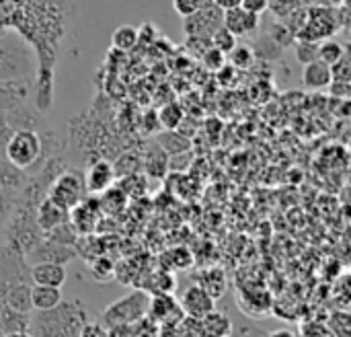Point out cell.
I'll use <instances>...</instances> for the list:
<instances>
[{
	"label": "cell",
	"mask_w": 351,
	"mask_h": 337,
	"mask_svg": "<svg viewBox=\"0 0 351 337\" xmlns=\"http://www.w3.org/2000/svg\"><path fill=\"white\" fill-rule=\"evenodd\" d=\"M343 58H346V47H343L341 43L331 41V39H327V41H323V43H321L319 60L327 62L329 66H335V64H339Z\"/></svg>",
	"instance_id": "83f0119b"
},
{
	"label": "cell",
	"mask_w": 351,
	"mask_h": 337,
	"mask_svg": "<svg viewBox=\"0 0 351 337\" xmlns=\"http://www.w3.org/2000/svg\"><path fill=\"white\" fill-rule=\"evenodd\" d=\"M16 202H19V191L0 187V222H6L12 216Z\"/></svg>",
	"instance_id": "4dcf8cb0"
},
{
	"label": "cell",
	"mask_w": 351,
	"mask_h": 337,
	"mask_svg": "<svg viewBox=\"0 0 351 337\" xmlns=\"http://www.w3.org/2000/svg\"><path fill=\"white\" fill-rule=\"evenodd\" d=\"M35 220H37V226L41 229V233H49L51 229L64 224L70 220V210L58 206L53 200H49L47 196L37 204L35 208Z\"/></svg>",
	"instance_id": "7c38bea8"
},
{
	"label": "cell",
	"mask_w": 351,
	"mask_h": 337,
	"mask_svg": "<svg viewBox=\"0 0 351 337\" xmlns=\"http://www.w3.org/2000/svg\"><path fill=\"white\" fill-rule=\"evenodd\" d=\"M58 305H62V292L60 288L53 286H41V284H33L31 286V307L37 313H45L56 309Z\"/></svg>",
	"instance_id": "d6986e66"
},
{
	"label": "cell",
	"mask_w": 351,
	"mask_h": 337,
	"mask_svg": "<svg viewBox=\"0 0 351 337\" xmlns=\"http://www.w3.org/2000/svg\"><path fill=\"white\" fill-rule=\"evenodd\" d=\"M220 10H230V8H237L243 4V0H212Z\"/></svg>",
	"instance_id": "f35d334b"
},
{
	"label": "cell",
	"mask_w": 351,
	"mask_h": 337,
	"mask_svg": "<svg viewBox=\"0 0 351 337\" xmlns=\"http://www.w3.org/2000/svg\"><path fill=\"white\" fill-rule=\"evenodd\" d=\"M210 41H212V45H214L216 49H220L222 54H230V51L239 45V37L232 35L224 25L218 27V29L214 31V35L210 37Z\"/></svg>",
	"instance_id": "4316f807"
},
{
	"label": "cell",
	"mask_w": 351,
	"mask_h": 337,
	"mask_svg": "<svg viewBox=\"0 0 351 337\" xmlns=\"http://www.w3.org/2000/svg\"><path fill=\"white\" fill-rule=\"evenodd\" d=\"M269 35H271V39H274L280 47H286V45H290V43H292V35H294V31H290V29H288V25L276 23V25H274V29L269 31Z\"/></svg>",
	"instance_id": "d590c367"
},
{
	"label": "cell",
	"mask_w": 351,
	"mask_h": 337,
	"mask_svg": "<svg viewBox=\"0 0 351 337\" xmlns=\"http://www.w3.org/2000/svg\"><path fill=\"white\" fill-rule=\"evenodd\" d=\"M31 327V313H19L8 307H0V332L14 334V332H29Z\"/></svg>",
	"instance_id": "44dd1931"
},
{
	"label": "cell",
	"mask_w": 351,
	"mask_h": 337,
	"mask_svg": "<svg viewBox=\"0 0 351 337\" xmlns=\"http://www.w3.org/2000/svg\"><path fill=\"white\" fill-rule=\"evenodd\" d=\"M86 194H88V189L84 183V177L76 171L60 173L58 177L51 179V183L47 187V198L66 210L76 208L86 198Z\"/></svg>",
	"instance_id": "5b68a950"
},
{
	"label": "cell",
	"mask_w": 351,
	"mask_h": 337,
	"mask_svg": "<svg viewBox=\"0 0 351 337\" xmlns=\"http://www.w3.org/2000/svg\"><path fill=\"white\" fill-rule=\"evenodd\" d=\"M146 288H148L150 297H154V294H171L175 290V278L169 272L160 270V272L152 274L150 284Z\"/></svg>",
	"instance_id": "484cf974"
},
{
	"label": "cell",
	"mask_w": 351,
	"mask_h": 337,
	"mask_svg": "<svg viewBox=\"0 0 351 337\" xmlns=\"http://www.w3.org/2000/svg\"><path fill=\"white\" fill-rule=\"evenodd\" d=\"M29 70V54L0 47V80H12Z\"/></svg>",
	"instance_id": "e0dca14e"
},
{
	"label": "cell",
	"mask_w": 351,
	"mask_h": 337,
	"mask_svg": "<svg viewBox=\"0 0 351 337\" xmlns=\"http://www.w3.org/2000/svg\"><path fill=\"white\" fill-rule=\"evenodd\" d=\"M158 121H160V126L165 130L175 132L181 126V121H183V109H181V105L179 103H167V105H162L160 111H158Z\"/></svg>",
	"instance_id": "cb8c5ba5"
},
{
	"label": "cell",
	"mask_w": 351,
	"mask_h": 337,
	"mask_svg": "<svg viewBox=\"0 0 351 337\" xmlns=\"http://www.w3.org/2000/svg\"><path fill=\"white\" fill-rule=\"evenodd\" d=\"M237 305L243 309L245 315L249 317H267L271 313V299L265 290H241L237 294Z\"/></svg>",
	"instance_id": "4fadbf2b"
},
{
	"label": "cell",
	"mask_w": 351,
	"mask_h": 337,
	"mask_svg": "<svg viewBox=\"0 0 351 337\" xmlns=\"http://www.w3.org/2000/svg\"><path fill=\"white\" fill-rule=\"evenodd\" d=\"M222 25H224V10H220L212 0L202 10H197L195 14L183 19V31L189 37L210 39L214 35V31Z\"/></svg>",
	"instance_id": "8992f818"
},
{
	"label": "cell",
	"mask_w": 351,
	"mask_h": 337,
	"mask_svg": "<svg viewBox=\"0 0 351 337\" xmlns=\"http://www.w3.org/2000/svg\"><path fill=\"white\" fill-rule=\"evenodd\" d=\"M43 237L49 239V241H56L60 245H66V247H74L78 243V233H76V229L72 226L70 220L64 222V224H60V226H56V229H51Z\"/></svg>",
	"instance_id": "d4e9b609"
},
{
	"label": "cell",
	"mask_w": 351,
	"mask_h": 337,
	"mask_svg": "<svg viewBox=\"0 0 351 337\" xmlns=\"http://www.w3.org/2000/svg\"><path fill=\"white\" fill-rule=\"evenodd\" d=\"M179 305H181L185 317L199 321L202 317H206L208 313H212V311L216 309V299L210 297L202 286L193 284V286H189V288L183 292Z\"/></svg>",
	"instance_id": "ba28073f"
},
{
	"label": "cell",
	"mask_w": 351,
	"mask_h": 337,
	"mask_svg": "<svg viewBox=\"0 0 351 337\" xmlns=\"http://www.w3.org/2000/svg\"><path fill=\"white\" fill-rule=\"evenodd\" d=\"M31 264L8 245H0V307L31 313Z\"/></svg>",
	"instance_id": "6da1fadb"
},
{
	"label": "cell",
	"mask_w": 351,
	"mask_h": 337,
	"mask_svg": "<svg viewBox=\"0 0 351 337\" xmlns=\"http://www.w3.org/2000/svg\"><path fill=\"white\" fill-rule=\"evenodd\" d=\"M206 4H210V0H173V8L181 19H187V16L195 14Z\"/></svg>",
	"instance_id": "d6a6232c"
},
{
	"label": "cell",
	"mask_w": 351,
	"mask_h": 337,
	"mask_svg": "<svg viewBox=\"0 0 351 337\" xmlns=\"http://www.w3.org/2000/svg\"><path fill=\"white\" fill-rule=\"evenodd\" d=\"M25 181H27V177H25V173L21 169H16L8 161L0 159V187L21 191L23 185H25Z\"/></svg>",
	"instance_id": "603a6c76"
},
{
	"label": "cell",
	"mask_w": 351,
	"mask_h": 337,
	"mask_svg": "<svg viewBox=\"0 0 351 337\" xmlns=\"http://www.w3.org/2000/svg\"><path fill=\"white\" fill-rule=\"evenodd\" d=\"M148 315H150V319H154L156 323L167 325V327L169 325L177 327V323L185 317L181 305L175 301L173 294H154V297H150Z\"/></svg>",
	"instance_id": "52a82bcc"
},
{
	"label": "cell",
	"mask_w": 351,
	"mask_h": 337,
	"mask_svg": "<svg viewBox=\"0 0 351 337\" xmlns=\"http://www.w3.org/2000/svg\"><path fill=\"white\" fill-rule=\"evenodd\" d=\"M31 280L33 284L62 288L68 280V272H66V266L62 264L39 262V264H31Z\"/></svg>",
	"instance_id": "5bb4252c"
},
{
	"label": "cell",
	"mask_w": 351,
	"mask_h": 337,
	"mask_svg": "<svg viewBox=\"0 0 351 337\" xmlns=\"http://www.w3.org/2000/svg\"><path fill=\"white\" fill-rule=\"evenodd\" d=\"M41 154H43V140L35 130H29V128L12 130L6 142V150H4V159L10 165L25 171L33 167Z\"/></svg>",
	"instance_id": "3957f363"
},
{
	"label": "cell",
	"mask_w": 351,
	"mask_h": 337,
	"mask_svg": "<svg viewBox=\"0 0 351 337\" xmlns=\"http://www.w3.org/2000/svg\"><path fill=\"white\" fill-rule=\"evenodd\" d=\"M148 303H150V297L144 290H134L132 294H125L123 299L111 303L103 313V321L107 327L132 325L140 321L144 315H148Z\"/></svg>",
	"instance_id": "277c9868"
},
{
	"label": "cell",
	"mask_w": 351,
	"mask_h": 337,
	"mask_svg": "<svg viewBox=\"0 0 351 337\" xmlns=\"http://www.w3.org/2000/svg\"><path fill=\"white\" fill-rule=\"evenodd\" d=\"M113 181H115V167L107 161L93 163L84 175L88 194H105L109 187H113Z\"/></svg>",
	"instance_id": "9a60e30c"
},
{
	"label": "cell",
	"mask_w": 351,
	"mask_h": 337,
	"mask_svg": "<svg viewBox=\"0 0 351 337\" xmlns=\"http://www.w3.org/2000/svg\"><path fill=\"white\" fill-rule=\"evenodd\" d=\"M197 332L199 337H230L232 334V321L226 313L212 311L206 317L197 321Z\"/></svg>",
	"instance_id": "ac0fdd59"
},
{
	"label": "cell",
	"mask_w": 351,
	"mask_h": 337,
	"mask_svg": "<svg viewBox=\"0 0 351 337\" xmlns=\"http://www.w3.org/2000/svg\"><path fill=\"white\" fill-rule=\"evenodd\" d=\"M4 337H37L31 332H14V334H4Z\"/></svg>",
	"instance_id": "ab89813d"
},
{
	"label": "cell",
	"mask_w": 351,
	"mask_h": 337,
	"mask_svg": "<svg viewBox=\"0 0 351 337\" xmlns=\"http://www.w3.org/2000/svg\"><path fill=\"white\" fill-rule=\"evenodd\" d=\"M84 307L78 303H66L39 313L35 321L31 319V327H37V337H78L84 329Z\"/></svg>",
	"instance_id": "7a4b0ae2"
},
{
	"label": "cell",
	"mask_w": 351,
	"mask_h": 337,
	"mask_svg": "<svg viewBox=\"0 0 351 337\" xmlns=\"http://www.w3.org/2000/svg\"><path fill=\"white\" fill-rule=\"evenodd\" d=\"M335 72L333 66H329L323 60H315L302 68V84L311 91H323L329 84H333Z\"/></svg>",
	"instance_id": "2e32d148"
},
{
	"label": "cell",
	"mask_w": 351,
	"mask_h": 337,
	"mask_svg": "<svg viewBox=\"0 0 351 337\" xmlns=\"http://www.w3.org/2000/svg\"><path fill=\"white\" fill-rule=\"evenodd\" d=\"M329 332L335 337H351V313H333L329 319Z\"/></svg>",
	"instance_id": "f546056e"
},
{
	"label": "cell",
	"mask_w": 351,
	"mask_h": 337,
	"mask_svg": "<svg viewBox=\"0 0 351 337\" xmlns=\"http://www.w3.org/2000/svg\"><path fill=\"white\" fill-rule=\"evenodd\" d=\"M169 257H173V262H169L167 264V268H173V270H187V268H191V264H193V257H191V253L187 251V249H173V251H169L167 253Z\"/></svg>",
	"instance_id": "836d02e7"
},
{
	"label": "cell",
	"mask_w": 351,
	"mask_h": 337,
	"mask_svg": "<svg viewBox=\"0 0 351 337\" xmlns=\"http://www.w3.org/2000/svg\"><path fill=\"white\" fill-rule=\"evenodd\" d=\"M319 49H321V43L319 41L298 39V43H296V60L302 66H306V64L319 60Z\"/></svg>",
	"instance_id": "f1b7e54d"
},
{
	"label": "cell",
	"mask_w": 351,
	"mask_h": 337,
	"mask_svg": "<svg viewBox=\"0 0 351 337\" xmlns=\"http://www.w3.org/2000/svg\"><path fill=\"white\" fill-rule=\"evenodd\" d=\"M341 4H343L346 8H350L351 10V0H341Z\"/></svg>",
	"instance_id": "b9f144b4"
},
{
	"label": "cell",
	"mask_w": 351,
	"mask_h": 337,
	"mask_svg": "<svg viewBox=\"0 0 351 337\" xmlns=\"http://www.w3.org/2000/svg\"><path fill=\"white\" fill-rule=\"evenodd\" d=\"M253 58H255V54H253L249 47H245V45H237V47L230 51V60H232V64L239 66V68L249 66V64L253 62Z\"/></svg>",
	"instance_id": "8d00e7d4"
},
{
	"label": "cell",
	"mask_w": 351,
	"mask_h": 337,
	"mask_svg": "<svg viewBox=\"0 0 351 337\" xmlns=\"http://www.w3.org/2000/svg\"><path fill=\"white\" fill-rule=\"evenodd\" d=\"M269 337H296L292 332H288V329H280V332H274Z\"/></svg>",
	"instance_id": "60d3db41"
},
{
	"label": "cell",
	"mask_w": 351,
	"mask_h": 337,
	"mask_svg": "<svg viewBox=\"0 0 351 337\" xmlns=\"http://www.w3.org/2000/svg\"><path fill=\"white\" fill-rule=\"evenodd\" d=\"M138 41H140V31H138V27H132V25H121L111 35V45L119 51L134 49L138 45Z\"/></svg>",
	"instance_id": "7402d4cb"
},
{
	"label": "cell",
	"mask_w": 351,
	"mask_h": 337,
	"mask_svg": "<svg viewBox=\"0 0 351 337\" xmlns=\"http://www.w3.org/2000/svg\"><path fill=\"white\" fill-rule=\"evenodd\" d=\"M259 23H261V16L249 12L243 6L224 10V27L237 37H251L253 33H257Z\"/></svg>",
	"instance_id": "8fae6325"
},
{
	"label": "cell",
	"mask_w": 351,
	"mask_h": 337,
	"mask_svg": "<svg viewBox=\"0 0 351 337\" xmlns=\"http://www.w3.org/2000/svg\"><path fill=\"white\" fill-rule=\"evenodd\" d=\"M99 220H101V202L95 198H84L76 208L70 210V222L78 235L95 233Z\"/></svg>",
	"instance_id": "9c48e42d"
},
{
	"label": "cell",
	"mask_w": 351,
	"mask_h": 337,
	"mask_svg": "<svg viewBox=\"0 0 351 337\" xmlns=\"http://www.w3.org/2000/svg\"><path fill=\"white\" fill-rule=\"evenodd\" d=\"M243 8H247L249 12H253V14H263V12H267L269 10V0H243V4H241Z\"/></svg>",
	"instance_id": "74e56055"
},
{
	"label": "cell",
	"mask_w": 351,
	"mask_h": 337,
	"mask_svg": "<svg viewBox=\"0 0 351 337\" xmlns=\"http://www.w3.org/2000/svg\"><path fill=\"white\" fill-rule=\"evenodd\" d=\"M90 272H93L95 280L109 282V280L115 276V266H113L107 257H97V259L90 264Z\"/></svg>",
	"instance_id": "1f68e13d"
},
{
	"label": "cell",
	"mask_w": 351,
	"mask_h": 337,
	"mask_svg": "<svg viewBox=\"0 0 351 337\" xmlns=\"http://www.w3.org/2000/svg\"><path fill=\"white\" fill-rule=\"evenodd\" d=\"M76 257V251L74 247H66V245H60L56 241H49V239H41L39 245L27 255V262L29 264H39V262H53V264H62L66 266L68 262H72Z\"/></svg>",
	"instance_id": "30bf717a"
},
{
	"label": "cell",
	"mask_w": 351,
	"mask_h": 337,
	"mask_svg": "<svg viewBox=\"0 0 351 337\" xmlns=\"http://www.w3.org/2000/svg\"><path fill=\"white\" fill-rule=\"evenodd\" d=\"M195 284L202 286L210 297H214L216 301L220 297H224L226 292V276L220 268H208V270H202L195 278Z\"/></svg>",
	"instance_id": "ffe728a7"
},
{
	"label": "cell",
	"mask_w": 351,
	"mask_h": 337,
	"mask_svg": "<svg viewBox=\"0 0 351 337\" xmlns=\"http://www.w3.org/2000/svg\"><path fill=\"white\" fill-rule=\"evenodd\" d=\"M224 56H226V54H222L220 49H216L214 45H210V47L204 51L202 60H204L206 68H210V70H220V68H224Z\"/></svg>",
	"instance_id": "e575fe53"
}]
</instances>
